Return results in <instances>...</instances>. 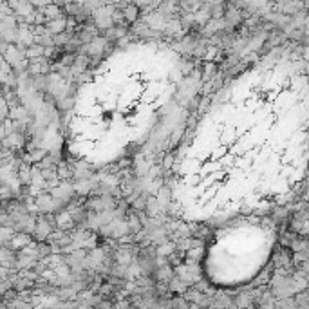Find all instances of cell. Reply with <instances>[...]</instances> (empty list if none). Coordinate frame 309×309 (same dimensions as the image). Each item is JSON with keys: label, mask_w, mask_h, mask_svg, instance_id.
I'll return each mask as SVG.
<instances>
[{"label": "cell", "mask_w": 309, "mask_h": 309, "mask_svg": "<svg viewBox=\"0 0 309 309\" xmlns=\"http://www.w3.org/2000/svg\"><path fill=\"white\" fill-rule=\"evenodd\" d=\"M4 137H6V134H4V130L0 129V152H2V143H4Z\"/></svg>", "instance_id": "cell-4"}, {"label": "cell", "mask_w": 309, "mask_h": 309, "mask_svg": "<svg viewBox=\"0 0 309 309\" xmlns=\"http://www.w3.org/2000/svg\"><path fill=\"white\" fill-rule=\"evenodd\" d=\"M121 15L125 16L129 22H136L137 15H139V9H137L134 4H129V6H125V11H123Z\"/></svg>", "instance_id": "cell-3"}, {"label": "cell", "mask_w": 309, "mask_h": 309, "mask_svg": "<svg viewBox=\"0 0 309 309\" xmlns=\"http://www.w3.org/2000/svg\"><path fill=\"white\" fill-rule=\"evenodd\" d=\"M33 242H34L33 235H29V233H13L11 242H9V248L15 250V252H20V250L31 246Z\"/></svg>", "instance_id": "cell-2"}, {"label": "cell", "mask_w": 309, "mask_h": 309, "mask_svg": "<svg viewBox=\"0 0 309 309\" xmlns=\"http://www.w3.org/2000/svg\"><path fill=\"white\" fill-rule=\"evenodd\" d=\"M16 252L11 250L9 246H4V248H0V266L6 267V270L16 271Z\"/></svg>", "instance_id": "cell-1"}]
</instances>
